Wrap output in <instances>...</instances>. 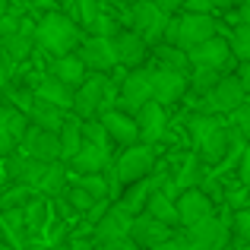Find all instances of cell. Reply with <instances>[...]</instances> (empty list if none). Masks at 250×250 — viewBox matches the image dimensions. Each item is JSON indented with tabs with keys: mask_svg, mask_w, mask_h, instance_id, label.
<instances>
[{
	"mask_svg": "<svg viewBox=\"0 0 250 250\" xmlns=\"http://www.w3.org/2000/svg\"><path fill=\"white\" fill-rule=\"evenodd\" d=\"M6 174L35 190L54 193V190L63 187L67 168H63V162H35V159H25V155H10L6 159Z\"/></svg>",
	"mask_w": 250,
	"mask_h": 250,
	"instance_id": "1",
	"label": "cell"
},
{
	"mask_svg": "<svg viewBox=\"0 0 250 250\" xmlns=\"http://www.w3.org/2000/svg\"><path fill=\"white\" fill-rule=\"evenodd\" d=\"M32 35H35V44H42L44 51H51L57 57L73 54V48L80 44V29L63 13H44L42 22L32 29Z\"/></svg>",
	"mask_w": 250,
	"mask_h": 250,
	"instance_id": "2",
	"label": "cell"
},
{
	"mask_svg": "<svg viewBox=\"0 0 250 250\" xmlns=\"http://www.w3.org/2000/svg\"><path fill=\"white\" fill-rule=\"evenodd\" d=\"M190 136H193V146L200 152L203 162H219L228 149V127L219 114H196L187 124Z\"/></svg>",
	"mask_w": 250,
	"mask_h": 250,
	"instance_id": "3",
	"label": "cell"
},
{
	"mask_svg": "<svg viewBox=\"0 0 250 250\" xmlns=\"http://www.w3.org/2000/svg\"><path fill=\"white\" fill-rule=\"evenodd\" d=\"M212 35H215V19L209 13H184L177 19H168V25H165L168 44L181 51L196 48V44H203Z\"/></svg>",
	"mask_w": 250,
	"mask_h": 250,
	"instance_id": "4",
	"label": "cell"
},
{
	"mask_svg": "<svg viewBox=\"0 0 250 250\" xmlns=\"http://www.w3.org/2000/svg\"><path fill=\"white\" fill-rule=\"evenodd\" d=\"M152 165H155V149L149 146V143H133V146H127L121 155H117L114 181L121 184V187H130V184L149 177Z\"/></svg>",
	"mask_w": 250,
	"mask_h": 250,
	"instance_id": "5",
	"label": "cell"
},
{
	"mask_svg": "<svg viewBox=\"0 0 250 250\" xmlns=\"http://www.w3.org/2000/svg\"><path fill=\"white\" fill-rule=\"evenodd\" d=\"M108 76L104 73H92L76 85L73 92V111L83 117V121H95V114H102L104 98H108Z\"/></svg>",
	"mask_w": 250,
	"mask_h": 250,
	"instance_id": "6",
	"label": "cell"
},
{
	"mask_svg": "<svg viewBox=\"0 0 250 250\" xmlns=\"http://www.w3.org/2000/svg\"><path fill=\"white\" fill-rule=\"evenodd\" d=\"M244 98H247V92L241 89L238 76H222L203 95V114H234L244 104Z\"/></svg>",
	"mask_w": 250,
	"mask_h": 250,
	"instance_id": "7",
	"label": "cell"
},
{
	"mask_svg": "<svg viewBox=\"0 0 250 250\" xmlns=\"http://www.w3.org/2000/svg\"><path fill=\"white\" fill-rule=\"evenodd\" d=\"M228 238H231L228 225L212 215V219L203 222V225L187 228L184 238H181V244H177V250H225Z\"/></svg>",
	"mask_w": 250,
	"mask_h": 250,
	"instance_id": "8",
	"label": "cell"
},
{
	"mask_svg": "<svg viewBox=\"0 0 250 250\" xmlns=\"http://www.w3.org/2000/svg\"><path fill=\"white\" fill-rule=\"evenodd\" d=\"M149 80H152V102H159L162 108H165V104H174L190 85L184 70H171V67L149 70Z\"/></svg>",
	"mask_w": 250,
	"mask_h": 250,
	"instance_id": "9",
	"label": "cell"
},
{
	"mask_svg": "<svg viewBox=\"0 0 250 250\" xmlns=\"http://www.w3.org/2000/svg\"><path fill=\"white\" fill-rule=\"evenodd\" d=\"M130 22H133V32L146 42L165 35V25H168V13L162 10L155 0H140L133 3V13H130Z\"/></svg>",
	"mask_w": 250,
	"mask_h": 250,
	"instance_id": "10",
	"label": "cell"
},
{
	"mask_svg": "<svg viewBox=\"0 0 250 250\" xmlns=\"http://www.w3.org/2000/svg\"><path fill=\"white\" fill-rule=\"evenodd\" d=\"M174 209H177V222H181L184 228L203 225V222L212 219V200H209L203 190H196V187L184 190V193L174 200Z\"/></svg>",
	"mask_w": 250,
	"mask_h": 250,
	"instance_id": "11",
	"label": "cell"
},
{
	"mask_svg": "<svg viewBox=\"0 0 250 250\" xmlns=\"http://www.w3.org/2000/svg\"><path fill=\"white\" fill-rule=\"evenodd\" d=\"M231 44L225 42V38H219V35H212V38H206L203 44H196V48H190L187 51V61L193 63V67H203V70H215V73H222L225 70V63L231 61Z\"/></svg>",
	"mask_w": 250,
	"mask_h": 250,
	"instance_id": "12",
	"label": "cell"
},
{
	"mask_svg": "<svg viewBox=\"0 0 250 250\" xmlns=\"http://www.w3.org/2000/svg\"><path fill=\"white\" fill-rule=\"evenodd\" d=\"M25 130H29V117L19 108L0 104V159H10L13 149L22 143Z\"/></svg>",
	"mask_w": 250,
	"mask_h": 250,
	"instance_id": "13",
	"label": "cell"
},
{
	"mask_svg": "<svg viewBox=\"0 0 250 250\" xmlns=\"http://www.w3.org/2000/svg\"><path fill=\"white\" fill-rule=\"evenodd\" d=\"M80 61L85 63V70L92 73H104V70L117 67V54H114V38H102V35H92L80 44Z\"/></svg>",
	"mask_w": 250,
	"mask_h": 250,
	"instance_id": "14",
	"label": "cell"
},
{
	"mask_svg": "<svg viewBox=\"0 0 250 250\" xmlns=\"http://www.w3.org/2000/svg\"><path fill=\"white\" fill-rule=\"evenodd\" d=\"M19 146H22V155H25V159H35V162H61V143H57V133H51V130L29 127Z\"/></svg>",
	"mask_w": 250,
	"mask_h": 250,
	"instance_id": "15",
	"label": "cell"
},
{
	"mask_svg": "<svg viewBox=\"0 0 250 250\" xmlns=\"http://www.w3.org/2000/svg\"><path fill=\"white\" fill-rule=\"evenodd\" d=\"M171 225H165V222L152 219L149 212H140L133 215V222H130V238L136 241L140 247H165L171 241Z\"/></svg>",
	"mask_w": 250,
	"mask_h": 250,
	"instance_id": "16",
	"label": "cell"
},
{
	"mask_svg": "<svg viewBox=\"0 0 250 250\" xmlns=\"http://www.w3.org/2000/svg\"><path fill=\"white\" fill-rule=\"evenodd\" d=\"M104 127V133H108L111 143H117V146H133V143H140V127H136V117L127 114V111H104L102 121H98Z\"/></svg>",
	"mask_w": 250,
	"mask_h": 250,
	"instance_id": "17",
	"label": "cell"
},
{
	"mask_svg": "<svg viewBox=\"0 0 250 250\" xmlns=\"http://www.w3.org/2000/svg\"><path fill=\"white\" fill-rule=\"evenodd\" d=\"M146 102H152V80H149V70H133V73L124 80L121 89V111L136 114Z\"/></svg>",
	"mask_w": 250,
	"mask_h": 250,
	"instance_id": "18",
	"label": "cell"
},
{
	"mask_svg": "<svg viewBox=\"0 0 250 250\" xmlns=\"http://www.w3.org/2000/svg\"><path fill=\"white\" fill-rule=\"evenodd\" d=\"M130 222H133L130 212H124L121 206H111L108 212H102V219H98V225H95V241L98 244L127 241L130 238Z\"/></svg>",
	"mask_w": 250,
	"mask_h": 250,
	"instance_id": "19",
	"label": "cell"
},
{
	"mask_svg": "<svg viewBox=\"0 0 250 250\" xmlns=\"http://www.w3.org/2000/svg\"><path fill=\"white\" fill-rule=\"evenodd\" d=\"M146 38H140L136 32H117L114 35V54H117V63H124V67L130 70H140L143 61H146Z\"/></svg>",
	"mask_w": 250,
	"mask_h": 250,
	"instance_id": "20",
	"label": "cell"
},
{
	"mask_svg": "<svg viewBox=\"0 0 250 250\" xmlns=\"http://www.w3.org/2000/svg\"><path fill=\"white\" fill-rule=\"evenodd\" d=\"M136 127H140V140L143 143H159L162 133H165V108L159 102H146L140 111H136Z\"/></svg>",
	"mask_w": 250,
	"mask_h": 250,
	"instance_id": "21",
	"label": "cell"
},
{
	"mask_svg": "<svg viewBox=\"0 0 250 250\" xmlns=\"http://www.w3.org/2000/svg\"><path fill=\"white\" fill-rule=\"evenodd\" d=\"M108 162H111L108 149H104V146H95V143H85V140H83L80 152H76L73 159L67 162V165L73 168L76 174H102V171L108 168Z\"/></svg>",
	"mask_w": 250,
	"mask_h": 250,
	"instance_id": "22",
	"label": "cell"
},
{
	"mask_svg": "<svg viewBox=\"0 0 250 250\" xmlns=\"http://www.w3.org/2000/svg\"><path fill=\"white\" fill-rule=\"evenodd\" d=\"M32 95L38 98V102H48V104H54V108H61V111H70L73 108V89L70 85H63L61 80H54V76H48V80H42L35 85V92Z\"/></svg>",
	"mask_w": 250,
	"mask_h": 250,
	"instance_id": "23",
	"label": "cell"
},
{
	"mask_svg": "<svg viewBox=\"0 0 250 250\" xmlns=\"http://www.w3.org/2000/svg\"><path fill=\"white\" fill-rule=\"evenodd\" d=\"M155 190H159V181H155V177H143V181L130 184L127 193H124V200H121V209H124V212H130V215H140Z\"/></svg>",
	"mask_w": 250,
	"mask_h": 250,
	"instance_id": "24",
	"label": "cell"
},
{
	"mask_svg": "<svg viewBox=\"0 0 250 250\" xmlns=\"http://www.w3.org/2000/svg\"><path fill=\"white\" fill-rule=\"evenodd\" d=\"M51 76L61 80L63 85L76 89L83 80H85V63L80 61L76 54H63V57H54V67H51Z\"/></svg>",
	"mask_w": 250,
	"mask_h": 250,
	"instance_id": "25",
	"label": "cell"
},
{
	"mask_svg": "<svg viewBox=\"0 0 250 250\" xmlns=\"http://www.w3.org/2000/svg\"><path fill=\"white\" fill-rule=\"evenodd\" d=\"M29 117H32V127H38V130H51V133H61V127L67 121H63V111L61 108H54V104H48V102H32V108H29Z\"/></svg>",
	"mask_w": 250,
	"mask_h": 250,
	"instance_id": "26",
	"label": "cell"
},
{
	"mask_svg": "<svg viewBox=\"0 0 250 250\" xmlns=\"http://www.w3.org/2000/svg\"><path fill=\"white\" fill-rule=\"evenodd\" d=\"M143 212H149L152 219H159V222H165V225H177V209H174V200H171V193L168 190H155L152 196H149V203H146V209Z\"/></svg>",
	"mask_w": 250,
	"mask_h": 250,
	"instance_id": "27",
	"label": "cell"
},
{
	"mask_svg": "<svg viewBox=\"0 0 250 250\" xmlns=\"http://www.w3.org/2000/svg\"><path fill=\"white\" fill-rule=\"evenodd\" d=\"M32 44H35L32 29H19V32H13V35H6L3 38V54H6V61L16 63V61H22V57H29Z\"/></svg>",
	"mask_w": 250,
	"mask_h": 250,
	"instance_id": "28",
	"label": "cell"
},
{
	"mask_svg": "<svg viewBox=\"0 0 250 250\" xmlns=\"http://www.w3.org/2000/svg\"><path fill=\"white\" fill-rule=\"evenodd\" d=\"M57 143H61V162H70L83 146V127L76 121H67L57 133Z\"/></svg>",
	"mask_w": 250,
	"mask_h": 250,
	"instance_id": "29",
	"label": "cell"
},
{
	"mask_svg": "<svg viewBox=\"0 0 250 250\" xmlns=\"http://www.w3.org/2000/svg\"><path fill=\"white\" fill-rule=\"evenodd\" d=\"M73 187L85 190V193H89V196H95V200H104V196H108V181H104L102 174H80Z\"/></svg>",
	"mask_w": 250,
	"mask_h": 250,
	"instance_id": "30",
	"label": "cell"
},
{
	"mask_svg": "<svg viewBox=\"0 0 250 250\" xmlns=\"http://www.w3.org/2000/svg\"><path fill=\"white\" fill-rule=\"evenodd\" d=\"M231 54L234 57H241V61H250V22H241L238 29H234V35H231Z\"/></svg>",
	"mask_w": 250,
	"mask_h": 250,
	"instance_id": "31",
	"label": "cell"
},
{
	"mask_svg": "<svg viewBox=\"0 0 250 250\" xmlns=\"http://www.w3.org/2000/svg\"><path fill=\"white\" fill-rule=\"evenodd\" d=\"M67 200H70V206L73 209H80V212H89V209H95L102 200H95V196H89L85 190H80V187H70L67 190Z\"/></svg>",
	"mask_w": 250,
	"mask_h": 250,
	"instance_id": "32",
	"label": "cell"
},
{
	"mask_svg": "<svg viewBox=\"0 0 250 250\" xmlns=\"http://www.w3.org/2000/svg\"><path fill=\"white\" fill-rule=\"evenodd\" d=\"M222 80V73H215V70H203V67H193V89L196 92H203L206 95L209 89H212L215 83Z\"/></svg>",
	"mask_w": 250,
	"mask_h": 250,
	"instance_id": "33",
	"label": "cell"
},
{
	"mask_svg": "<svg viewBox=\"0 0 250 250\" xmlns=\"http://www.w3.org/2000/svg\"><path fill=\"white\" fill-rule=\"evenodd\" d=\"M76 10H80L83 25H89V29H92V22L102 16V0H76Z\"/></svg>",
	"mask_w": 250,
	"mask_h": 250,
	"instance_id": "34",
	"label": "cell"
},
{
	"mask_svg": "<svg viewBox=\"0 0 250 250\" xmlns=\"http://www.w3.org/2000/svg\"><path fill=\"white\" fill-rule=\"evenodd\" d=\"M25 212H29V228H42V222L48 219V209H44V203L32 200L29 206H25Z\"/></svg>",
	"mask_w": 250,
	"mask_h": 250,
	"instance_id": "35",
	"label": "cell"
},
{
	"mask_svg": "<svg viewBox=\"0 0 250 250\" xmlns=\"http://www.w3.org/2000/svg\"><path fill=\"white\" fill-rule=\"evenodd\" d=\"M231 117H234V124H238V130H244V133L250 136V102H247V98H244V104H241Z\"/></svg>",
	"mask_w": 250,
	"mask_h": 250,
	"instance_id": "36",
	"label": "cell"
},
{
	"mask_svg": "<svg viewBox=\"0 0 250 250\" xmlns=\"http://www.w3.org/2000/svg\"><path fill=\"white\" fill-rule=\"evenodd\" d=\"M19 29H22V25H19L16 16H3V13H0V38L13 35V32H19Z\"/></svg>",
	"mask_w": 250,
	"mask_h": 250,
	"instance_id": "37",
	"label": "cell"
},
{
	"mask_svg": "<svg viewBox=\"0 0 250 250\" xmlns=\"http://www.w3.org/2000/svg\"><path fill=\"white\" fill-rule=\"evenodd\" d=\"M193 171H196V155H190V159H187V165H184V171H181V181H177L184 190H187L190 184H193Z\"/></svg>",
	"mask_w": 250,
	"mask_h": 250,
	"instance_id": "38",
	"label": "cell"
},
{
	"mask_svg": "<svg viewBox=\"0 0 250 250\" xmlns=\"http://www.w3.org/2000/svg\"><path fill=\"white\" fill-rule=\"evenodd\" d=\"M238 83H241V89H244V92H250V61H241Z\"/></svg>",
	"mask_w": 250,
	"mask_h": 250,
	"instance_id": "39",
	"label": "cell"
},
{
	"mask_svg": "<svg viewBox=\"0 0 250 250\" xmlns=\"http://www.w3.org/2000/svg\"><path fill=\"white\" fill-rule=\"evenodd\" d=\"M187 13H209L212 10V3H209V0H187Z\"/></svg>",
	"mask_w": 250,
	"mask_h": 250,
	"instance_id": "40",
	"label": "cell"
},
{
	"mask_svg": "<svg viewBox=\"0 0 250 250\" xmlns=\"http://www.w3.org/2000/svg\"><path fill=\"white\" fill-rule=\"evenodd\" d=\"M238 228H241V234L250 241V212H241L238 215Z\"/></svg>",
	"mask_w": 250,
	"mask_h": 250,
	"instance_id": "41",
	"label": "cell"
},
{
	"mask_svg": "<svg viewBox=\"0 0 250 250\" xmlns=\"http://www.w3.org/2000/svg\"><path fill=\"white\" fill-rule=\"evenodd\" d=\"M92 250H133L127 244V241H111V244H98V247H92Z\"/></svg>",
	"mask_w": 250,
	"mask_h": 250,
	"instance_id": "42",
	"label": "cell"
},
{
	"mask_svg": "<svg viewBox=\"0 0 250 250\" xmlns=\"http://www.w3.org/2000/svg\"><path fill=\"white\" fill-rule=\"evenodd\" d=\"M212 3V10H231V6H238L241 0H209Z\"/></svg>",
	"mask_w": 250,
	"mask_h": 250,
	"instance_id": "43",
	"label": "cell"
},
{
	"mask_svg": "<svg viewBox=\"0 0 250 250\" xmlns=\"http://www.w3.org/2000/svg\"><path fill=\"white\" fill-rule=\"evenodd\" d=\"M241 177L250 184V152H244V162H241Z\"/></svg>",
	"mask_w": 250,
	"mask_h": 250,
	"instance_id": "44",
	"label": "cell"
},
{
	"mask_svg": "<svg viewBox=\"0 0 250 250\" xmlns=\"http://www.w3.org/2000/svg\"><path fill=\"white\" fill-rule=\"evenodd\" d=\"M70 250H92V244H89V241H73Z\"/></svg>",
	"mask_w": 250,
	"mask_h": 250,
	"instance_id": "45",
	"label": "cell"
},
{
	"mask_svg": "<svg viewBox=\"0 0 250 250\" xmlns=\"http://www.w3.org/2000/svg\"><path fill=\"white\" fill-rule=\"evenodd\" d=\"M3 89H6V70L0 67V98H3Z\"/></svg>",
	"mask_w": 250,
	"mask_h": 250,
	"instance_id": "46",
	"label": "cell"
},
{
	"mask_svg": "<svg viewBox=\"0 0 250 250\" xmlns=\"http://www.w3.org/2000/svg\"><path fill=\"white\" fill-rule=\"evenodd\" d=\"M114 3H140V0H114Z\"/></svg>",
	"mask_w": 250,
	"mask_h": 250,
	"instance_id": "47",
	"label": "cell"
},
{
	"mask_svg": "<svg viewBox=\"0 0 250 250\" xmlns=\"http://www.w3.org/2000/svg\"><path fill=\"white\" fill-rule=\"evenodd\" d=\"M0 250H6V247H3V241H0Z\"/></svg>",
	"mask_w": 250,
	"mask_h": 250,
	"instance_id": "48",
	"label": "cell"
},
{
	"mask_svg": "<svg viewBox=\"0 0 250 250\" xmlns=\"http://www.w3.org/2000/svg\"><path fill=\"white\" fill-rule=\"evenodd\" d=\"M177 3H187V0H177Z\"/></svg>",
	"mask_w": 250,
	"mask_h": 250,
	"instance_id": "49",
	"label": "cell"
}]
</instances>
